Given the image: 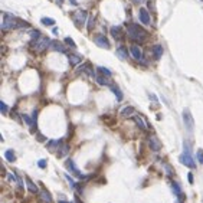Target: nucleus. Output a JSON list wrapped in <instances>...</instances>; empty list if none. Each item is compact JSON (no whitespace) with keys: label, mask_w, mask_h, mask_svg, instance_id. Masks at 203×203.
Listing matches in <instances>:
<instances>
[{"label":"nucleus","mask_w":203,"mask_h":203,"mask_svg":"<svg viewBox=\"0 0 203 203\" xmlns=\"http://www.w3.org/2000/svg\"><path fill=\"white\" fill-rule=\"evenodd\" d=\"M127 35L134 42H144L147 38V30L137 23H127Z\"/></svg>","instance_id":"nucleus-1"},{"label":"nucleus","mask_w":203,"mask_h":203,"mask_svg":"<svg viewBox=\"0 0 203 203\" xmlns=\"http://www.w3.org/2000/svg\"><path fill=\"white\" fill-rule=\"evenodd\" d=\"M65 167H66V169H68L69 171H71L72 174L75 176L76 179H79V180H86V179H88V176L84 174L82 171H79L78 169H76L75 163H74V160H71V159H68V160L65 161Z\"/></svg>","instance_id":"nucleus-2"},{"label":"nucleus","mask_w":203,"mask_h":203,"mask_svg":"<svg viewBox=\"0 0 203 203\" xmlns=\"http://www.w3.org/2000/svg\"><path fill=\"white\" fill-rule=\"evenodd\" d=\"M3 17H5L3 23H2V29H3V30H9V29L16 28V25H17V22H19V20L16 19L14 16H12L10 13H5L3 14Z\"/></svg>","instance_id":"nucleus-3"},{"label":"nucleus","mask_w":203,"mask_h":203,"mask_svg":"<svg viewBox=\"0 0 203 203\" xmlns=\"http://www.w3.org/2000/svg\"><path fill=\"white\" fill-rule=\"evenodd\" d=\"M179 160L182 164H184L186 167H189V169H194L196 167V161L193 160L192 153H189V151H183V154L179 157Z\"/></svg>","instance_id":"nucleus-4"},{"label":"nucleus","mask_w":203,"mask_h":203,"mask_svg":"<svg viewBox=\"0 0 203 203\" xmlns=\"http://www.w3.org/2000/svg\"><path fill=\"white\" fill-rule=\"evenodd\" d=\"M72 19H74V22H75V25L78 26V28H81V26H84V23L86 22V10H76L75 13L72 14Z\"/></svg>","instance_id":"nucleus-5"},{"label":"nucleus","mask_w":203,"mask_h":203,"mask_svg":"<svg viewBox=\"0 0 203 203\" xmlns=\"http://www.w3.org/2000/svg\"><path fill=\"white\" fill-rule=\"evenodd\" d=\"M183 123H184V127L189 132L193 131V125H194V121H193V117L187 108L183 109Z\"/></svg>","instance_id":"nucleus-6"},{"label":"nucleus","mask_w":203,"mask_h":203,"mask_svg":"<svg viewBox=\"0 0 203 203\" xmlns=\"http://www.w3.org/2000/svg\"><path fill=\"white\" fill-rule=\"evenodd\" d=\"M51 43V40L48 38H43V36H40L39 39H35V45H33V49L36 51V52H42V51H45L48 48V45Z\"/></svg>","instance_id":"nucleus-7"},{"label":"nucleus","mask_w":203,"mask_h":203,"mask_svg":"<svg viewBox=\"0 0 203 203\" xmlns=\"http://www.w3.org/2000/svg\"><path fill=\"white\" fill-rule=\"evenodd\" d=\"M147 141H148V147H150L153 151H160L161 150V143L159 141V138H157L156 136H150Z\"/></svg>","instance_id":"nucleus-8"},{"label":"nucleus","mask_w":203,"mask_h":203,"mask_svg":"<svg viewBox=\"0 0 203 203\" xmlns=\"http://www.w3.org/2000/svg\"><path fill=\"white\" fill-rule=\"evenodd\" d=\"M138 17H140V22L143 25H150L151 23V19H150V13L147 12V9L141 7L140 12H138Z\"/></svg>","instance_id":"nucleus-9"},{"label":"nucleus","mask_w":203,"mask_h":203,"mask_svg":"<svg viewBox=\"0 0 203 203\" xmlns=\"http://www.w3.org/2000/svg\"><path fill=\"white\" fill-rule=\"evenodd\" d=\"M78 72H85V74H88V75L92 76V78H97V76H95V72H94V69H92V66H91L90 62H85L84 65H81L79 68H78Z\"/></svg>","instance_id":"nucleus-10"},{"label":"nucleus","mask_w":203,"mask_h":203,"mask_svg":"<svg viewBox=\"0 0 203 203\" xmlns=\"http://www.w3.org/2000/svg\"><path fill=\"white\" fill-rule=\"evenodd\" d=\"M171 192H173V194H176V196L179 197V200H184L182 187H180V184L177 183V182H171Z\"/></svg>","instance_id":"nucleus-11"},{"label":"nucleus","mask_w":203,"mask_h":203,"mask_svg":"<svg viewBox=\"0 0 203 203\" xmlns=\"http://www.w3.org/2000/svg\"><path fill=\"white\" fill-rule=\"evenodd\" d=\"M94 40H95V43H97L99 48H105V49H109V42H108V39L105 38V36H102V35L97 36Z\"/></svg>","instance_id":"nucleus-12"},{"label":"nucleus","mask_w":203,"mask_h":203,"mask_svg":"<svg viewBox=\"0 0 203 203\" xmlns=\"http://www.w3.org/2000/svg\"><path fill=\"white\" fill-rule=\"evenodd\" d=\"M63 144V140H51L48 143V148L51 151H58Z\"/></svg>","instance_id":"nucleus-13"},{"label":"nucleus","mask_w":203,"mask_h":203,"mask_svg":"<svg viewBox=\"0 0 203 203\" xmlns=\"http://www.w3.org/2000/svg\"><path fill=\"white\" fill-rule=\"evenodd\" d=\"M68 61H69V65L71 66H76L78 63L82 62V56L81 55H75V53H69L68 55Z\"/></svg>","instance_id":"nucleus-14"},{"label":"nucleus","mask_w":203,"mask_h":203,"mask_svg":"<svg viewBox=\"0 0 203 203\" xmlns=\"http://www.w3.org/2000/svg\"><path fill=\"white\" fill-rule=\"evenodd\" d=\"M131 55L134 59H137V61H143V52H141V49L137 46V45H132L131 46Z\"/></svg>","instance_id":"nucleus-15"},{"label":"nucleus","mask_w":203,"mask_h":203,"mask_svg":"<svg viewBox=\"0 0 203 203\" xmlns=\"http://www.w3.org/2000/svg\"><path fill=\"white\" fill-rule=\"evenodd\" d=\"M109 32H111V35H113V38L115 40H120V39L123 38V29L120 28V26H113Z\"/></svg>","instance_id":"nucleus-16"},{"label":"nucleus","mask_w":203,"mask_h":203,"mask_svg":"<svg viewBox=\"0 0 203 203\" xmlns=\"http://www.w3.org/2000/svg\"><path fill=\"white\" fill-rule=\"evenodd\" d=\"M51 48H52L53 51H56V52H62V53L66 52V48L61 42H58V40H52L51 42Z\"/></svg>","instance_id":"nucleus-17"},{"label":"nucleus","mask_w":203,"mask_h":203,"mask_svg":"<svg viewBox=\"0 0 203 203\" xmlns=\"http://www.w3.org/2000/svg\"><path fill=\"white\" fill-rule=\"evenodd\" d=\"M117 55H118V58L121 59V61H125L128 58V51H127V48L125 46H120V48H117Z\"/></svg>","instance_id":"nucleus-18"},{"label":"nucleus","mask_w":203,"mask_h":203,"mask_svg":"<svg viewBox=\"0 0 203 203\" xmlns=\"http://www.w3.org/2000/svg\"><path fill=\"white\" fill-rule=\"evenodd\" d=\"M161 55H163V46L161 45H154L153 46V56H154V59H160Z\"/></svg>","instance_id":"nucleus-19"},{"label":"nucleus","mask_w":203,"mask_h":203,"mask_svg":"<svg viewBox=\"0 0 203 203\" xmlns=\"http://www.w3.org/2000/svg\"><path fill=\"white\" fill-rule=\"evenodd\" d=\"M26 186H28V190L30 192V193H38V190H39L38 186L30 180V177H26Z\"/></svg>","instance_id":"nucleus-20"},{"label":"nucleus","mask_w":203,"mask_h":203,"mask_svg":"<svg viewBox=\"0 0 203 203\" xmlns=\"http://www.w3.org/2000/svg\"><path fill=\"white\" fill-rule=\"evenodd\" d=\"M132 120H134V123L137 124V125L141 128V130H146V128H147L146 121H144V120H143L140 115H134V117H132Z\"/></svg>","instance_id":"nucleus-21"},{"label":"nucleus","mask_w":203,"mask_h":203,"mask_svg":"<svg viewBox=\"0 0 203 203\" xmlns=\"http://www.w3.org/2000/svg\"><path fill=\"white\" fill-rule=\"evenodd\" d=\"M109 88H111V91H113L114 94H115V97H117V99L118 101H123V92H121V90H120V88H118L117 85H114V84H111V85H109Z\"/></svg>","instance_id":"nucleus-22"},{"label":"nucleus","mask_w":203,"mask_h":203,"mask_svg":"<svg viewBox=\"0 0 203 203\" xmlns=\"http://www.w3.org/2000/svg\"><path fill=\"white\" fill-rule=\"evenodd\" d=\"M121 117H131L132 114H134V107H124L123 109H121Z\"/></svg>","instance_id":"nucleus-23"},{"label":"nucleus","mask_w":203,"mask_h":203,"mask_svg":"<svg viewBox=\"0 0 203 203\" xmlns=\"http://www.w3.org/2000/svg\"><path fill=\"white\" fill-rule=\"evenodd\" d=\"M40 199H42L43 202H46V203H52V196H51V193L48 192V190L43 189L42 192H40Z\"/></svg>","instance_id":"nucleus-24"},{"label":"nucleus","mask_w":203,"mask_h":203,"mask_svg":"<svg viewBox=\"0 0 203 203\" xmlns=\"http://www.w3.org/2000/svg\"><path fill=\"white\" fill-rule=\"evenodd\" d=\"M68 151H69V146H66V144H62V147L56 151V154H58V157H65L66 154H68Z\"/></svg>","instance_id":"nucleus-25"},{"label":"nucleus","mask_w":203,"mask_h":203,"mask_svg":"<svg viewBox=\"0 0 203 203\" xmlns=\"http://www.w3.org/2000/svg\"><path fill=\"white\" fill-rule=\"evenodd\" d=\"M95 79H97V82H98L99 85H108V86L111 85V84H109V81H108V76H105V75L97 76Z\"/></svg>","instance_id":"nucleus-26"},{"label":"nucleus","mask_w":203,"mask_h":203,"mask_svg":"<svg viewBox=\"0 0 203 203\" xmlns=\"http://www.w3.org/2000/svg\"><path fill=\"white\" fill-rule=\"evenodd\" d=\"M5 157H6V160L10 161V163L16 161V154H14L13 150H7V151H6V153H5Z\"/></svg>","instance_id":"nucleus-27"},{"label":"nucleus","mask_w":203,"mask_h":203,"mask_svg":"<svg viewBox=\"0 0 203 203\" xmlns=\"http://www.w3.org/2000/svg\"><path fill=\"white\" fill-rule=\"evenodd\" d=\"M97 69H98V72L101 74V75H105V76H111V75H113V72L109 71V69H107V68H104V66H98Z\"/></svg>","instance_id":"nucleus-28"},{"label":"nucleus","mask_w":203,"mask_h":203,"mask_svg":"<svg viewBox=\"0 0 203 203\" xmlns=\"http://www.w3.org/2000/svg\"><path fill=\"white\" fill-rule=\"evenodd\" d=\"M45 26H53L55 25V20L52 19V17H42V20H40Z\"/></svg>","instance_id":"nucleus-29"},{"label":"nucleus","mask_w":203,"mask_h":203,"mask_svg":"<svg viewBox=\"0 0 203 203\" xmlns=\"http://www.w3.org/2000/svg\"><path fill=\"white\" fill-rule=\"evenodd\" d=\"M196 157H197L199 163H200V164H203V150H202V148H199V150L196 151Z\"/></svg>","instance_id":"nucleus-30"},{"label":"nucleus","mask_w":203,"mask_h":203,"mask_svg":"<svg viewBox=\"0 0 203 203\" xmlns=\"http://www.w3.org/2000/svg\"><path fill=\"white\" fill-rule=\"evenodd\" d=\"M65 43H66V45H69V46H71V48H74V49H75V48H76L75 42H74V39H72V38H69V36H68V38H65Z\"/></svg>","instance_id":"nucleus-31"},{"label":"nucleus","mask_w":203,"mask_h":203,"mask_svg":"<svg viewBox=\"0 0 203 203\" xmlns=\"http://www.w3.org/2000/svg\"><path fill=\"white\" fill-rule=\"evenodd\" d=\"M0 111H2V114H3V115H6V114H7V105H6L3 101L0 102Z\"/></svg>","instance_id":"nucleus-32"},{"label":"nucleus","mask_w":203,"mask_h":203,"mask_svg":"<svg viewBox=\"0 0 203 203\" xmlns=\"http://www.w3.org/2000/svg\"><path fill=\"white\" fill-rule=\"evenodd\" d=\"M65 179L68 180V183H69V184H71V186H72V187H74V189H75L76 183H75V182H74V179H72L71 176H69V174H65Z\"/></svg>","instance_id":"nucleus-33"},{"label":"nucleus","mask_w":203,"mask_h":203,"mask_svg":"<svg viewBox=\"0 0 203 203\" xmlns=\"http://www.w3.org/2000/svg\"><path fill=\"white\" fill-rule=\"evenodd\" d=\"M94 22H95L94 16H90V17H88V30H91V29H92V26H94Z\"/></svg>","instance_id":"nucleus-34"},{"label":"nucleus","mask_w":203,"mask_h":203,"mask_svg":"<svg viewBox=\"0 0 203 203\" xmlns=\"http://www.w3.org/2000/svg\"><path fill=\"white\" fill-rule=\"evenodd\" d=\"M46 164H48L46 160H43V159H42V160H39V161H38V166L40 167V169H45V167H46Z\"/></svg>","instance_id":"nucleus-35"},{"label":"nucleus","mask_w":203,"mask_h":203,"mask_svg":"<svg viewBox=\"0 0 203 203\" xmlns=\"http://www.w3.org/2000/svg\"><path fill=\"white\" fill-rule=\"evenodd\" d=\"M32 118H33V121H35V124L38 123V109H35L32 113Z\"/></svg>","instance_id":"nucleus-36"},{"label":"nucleus","mask_w":203,"mask_h":203,"mask_svg":"<svg viewBox=\"0 0 203 203\" xmlns=\"http://www.w3.org/2000/svg\"><path fill=\"white\" fill-rule=\"evenodd\" d=\"M9 180L10 182H16V180H17V177H16V174H13V173H9Z\"/></svg>","instance_id":"nucleus-37"},{"label":"nucleus","mask_w":203,"mask_h":203,"mask_svg":"<svg viewBox=\"0 0 203 203\" xmlns=\"http://www.w3.org/2000/svg\"><path fill=\"white\" fill-rule=\"evenodd\" d=\"M187 179H189V183H193V174H192V173L187 174Z\"/></svg>","instance_id":"nucleus-38"},{"label":"nucleus","mask_w":203,"mask_h":203,"mask_svg":"<svg viewBox=\"0 0 203 203\" xmlns=\"http://www.w3.org/2000/svg\"><path fill=\"white\" fill-rule=\"evenodd\" d=\"M38 140L39 141H45V137H43L42 134H38Z\"/></svg>","instance_id":"nucleus-39"},{"label":"nucleus","mask_w":203,"mask_h":203,"mask_svg":"<svg viewBox=\"0 0 203 203\" xmlns=\"http://www.w3.org/2000/svg\"><path fill=\"white\" fill-rule=\"evenodd\" d=\"M75 203H82V202H81V199H79V196H78V194H75Z\"/></svg>","instance_id":"nucleus-40"},{"label":"nucleus","mask_w":203,"mask_h":203,"mask_svg":"<svg viewBox=\"0 0 203 203\" xmlns=\"http://www.w3.org/2000/svg\"><path fill=\"white\" fill-rule=\"evenodd\" d=\"M150 98L153 99L154 102H157V98H156V95H154V94H150Z\"/></svg>","instance_id":"nucleus-41"},{"label":"nucleus","mask_w":203,"mask_h":203,"mask_svg":"<svg viewBox=\"0 0 203 203\" xmlns=\"http://www.w3.org/2000/svg\"><path fill=\"white\" fill-rule=\"evenodd\" d=\"M132 2H134V3H143L144 0H132Z\"/></svg>","instance_id":"nucleus-42"},{"label":"nucleus","mask_w":203,"mask_h":203,"mask_svg":"<svg viewBox=\"0 0 203 203\" xmlns=\"http://www.w3.org/2000/svg\"><path fill=\"white\" fill-rule=\"evenodd\" d=\"M58 203H69V202H65V200H59Z\"/></svg>","instance_id":"nucleus-43"},{"label":"nucleus","mask_w":203,"mask_h":203,"mask_svg":"<svg viewBox=\"0 0 203 203\" xmlns=\"http://www.w3.org/2000/svg\"><path fill=\"white\" fill-rule=\"evenodd\" d=\"M59 2H63V0H59Z\"/></svg>","instance_id":"nucleus-44"}]
</instances>
